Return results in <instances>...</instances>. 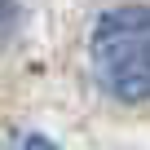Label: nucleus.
Returning <instances> with one entry per match:
<instances>
[{"mask_svg":"<svg viewBox=\"0 0 150 150\" xmlns=\"http://www.w3.org/2000/svg\"><path fill=\"white\" fill-rule=\"evenodd\" d=\"M13 27H18V5L13 0H0V40H5Z\"/></svg>","mask_w":150,"mask_h":150,"instance_id":"obj_3","label":"nucleus"},{"mask_svg":"<svg viewBox=\"0 0 150 150\" xmlns=\"http://www.w3.org/2000/svg\"><path fill=\"white\" fill-rule=\"evenodd\" d=\"M93 75L119 102L150 97V9H110L93 31Z\"/></svg>","mask_w":150,"mask_h":150,"instance_id":"obj_1","label":"nucleus"},{"mask_svg":"<svg viewBox=\"0 0 150 150\" xmlns=\"http://www.w3.org/2000/svg\"><path fill=\"white\" fill-rule=\"evenodd\" d=\"M0 150H57V146L44 141L40 132H5L0 137Z\"/></svg>","mask_w":150,"mask_h":150,"instance_id":"obj_2","label":"nucleus"}]
</instances>
